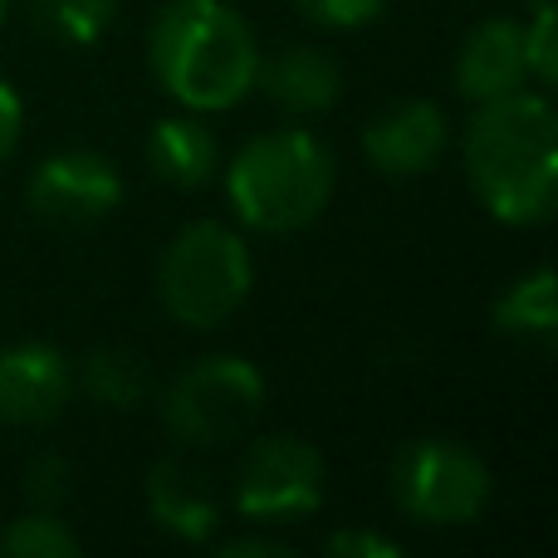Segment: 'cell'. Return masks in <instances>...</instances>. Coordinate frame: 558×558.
<instances>
[{"label":"cell","instance_id":"cell-1","mask_svg":"<svg viewBox=\"0 0 558 558\" xmlns=\"http://www.w3.org/2000/svg\"><path fill=\"white\" fill-rule=\"evenodd\" d=\"M475 202L500 226H544L558 206V118L544 88L475 104L461 137Z\"/></svg>","mask_w":558,"mask_h":558},{"label":"cell","instance_id":"cell-2","mask_svg":"<svg viewBox=\"0 0 558 558\" xmlns=\"http://www.w3.org/2000/svg\"><path fill=\"white\" fill-rule=\"evenodd\" d=\"M147 69L186 113H231L255 94L260 39L231 0H167L147 29Z\"/></svg>","mask_w":558,"mask_h":558},{"label":"cell","instance_id":"cell-3","mask_svg":"<svg viewBox=\"0 0 558 558\" xmlns=\"http://www.w3.org/2000/svg\"><path fill=\"white\" fill-rule=\"evenodd\" d=\"M338 186L333 153L308 128L260 133L226 162V196L245 231L294 235L328 211Z\"/></svg>","mask_w":558,"mask_h":558},{"label":"cell","instance_id":"cell-4","mask_svg":"<svg viewBox=\"0 0 558 558\" xmlns=\"http://www.w3.org/2000/svg\"><path fill=\"white\" fill-rule=\"evenodd\" d=\"M255 289V255L226 221H192L172 235L157 265V299L182 328H221L245 308Z\"/></svg>","mask_w":558,"mask_h":558},{"label":"cell","instance_id":"cell-5","mask_svg":"<svg viewBox=\"0 0 558 558\" xmlns=\"http://www.w3.org/2000/svg\"><path fill=\"white\" fill-rule=\"evenodd\" d=\"M265 412V377L251 357L211 353L177 373L162 392V422L177 441L196 451L241 441Z\"/></svg>","mask_w":558,"mask_h":558},{"label":"cell","instance_id":"cell-6","mask_svg":"<svg viewBox=\"0 0 558 558\" xmlns=\"http://www.w3.org/2000/svg\"><path fill=\"white\" fill-rule=\"evenodd\" d=\"M490 465L451 436H416L392 461V495L402 514L432 530L475 524L490 505Z\"/></svg>","mask_w":558,"mask_h":558},{"label":"cell","instance_id":"cell-7","mask_svg":"<svg viewBox=\"0 0 558 558\" xmlns=\"http://www.w3.org/2000/svg\"><path fill=\"white\" fill-rule=\"evenodd\" d=\"M328 465L304 436H260L235 465L231 505L251 524H294L324 505Z\"/></svg>","mask_w":558,"mask_h":558},{"label":"cell","instance_id":"cell-8","mask_svg":"<svg viewBox=\"0 0 558 558\" xmlns=\"http://www.w3.org/2000/svg\"><path fill=\"white\" fill-rule=\"evenodd\" d=\"M25 202L39 221L54 226H98L123 202V172L94 147H64L49 153L29 172Z\"/></svg>","mask_w":558,"mask_h":558},{"label":"cell","instance_id":"cell-9","mask_svg":"<svg viewBox=\"0 0 558 558\" xmlns=\"http://www.w3.org/2000/svg\"><path fill=\"white\" fill-rule=\"evenodd\" d=\"M446 147H451V113L432 98L387 104L363 128V157L373 162L377 177H392V182L426 177L446 157Z\"/></svg>","mask_w":558,"mask_h":558},{"label":"cell","instance_id":"cell-10","mask_svg":"<svg viewBox=\"0 0 558 558\" xmlns=\"http://www.w3.org/2000/svg\"><path fill=\"white\" fill-rule=\"evenodd\" d=\"M74 397V363L49 343L0 348V422L49 426Z\"/></svg>","mask_w":558,"mask_h":558},{"label":"cell","instance_id":"cell-11","mask_svg":"<svg viewBox=\"0 0 558 558\" xmlns=\"http://www.w3.org/2000/svg\"><path fill=\"white\" fill-rule=\"evenodd\" d=\"M530 84V69H524V39H520V20L510 15H490L461 39L456 49V94L465 104H495V98H510Z\"/></svg>","mask_w":558,"mask_h":558},{"label":"cell","instance_id":"cell-12","mask_svg":"<svg viewBox=\"0 0 558 558\" xmlns=\"http://www.w3.org/2000/svg\"><path fill=\"white\" fill-rule=\"evenodd\" d=\"M143 495H147V514L157 520V530H167L182 544H206L226 510L211 475L196 471L192 461H157L147 471Z\"/></svg>","mask_w":558,"mask_h":558},{"label":"cell","instance_id":"cell-13","mask_svg":"<svg viewBox=\"0 0 558 558\" xmlns=\"http://www.w3.org/2000/svg\"><path fill=\"white\" fill-rule=\"evenodd\" d=\"M255 88H260L275 108H284V113L314 118V113H328V108L343 98V69H338L333 54H324V49H314V45H289L270 59L260 54Z\"/></svg>","mask_w":558,"mask_h":558},{"label":"cell","instance_id":"cell-14","mask_svg":"<svg viewBox=\"0 0 558 558\" xmlns=\"http://www.w3.org/2000/svg\"><path fill=\"white\" fill-rule=\"evenodd\" d=\"M143 153L157 182L177 186V192H202L221 172V147H216L211 128L202 123V113H177L153 123Z\"/></svg>","mask_w":558,"mask_h":558},{"label":"cell","instance_id":"cell-15","mask_svg":"<svg viewBox=\"0 0 558 558\" xmlns=\"http://www.w3.org/2000/svg\"><path fill=\"white\" fill-rule=\"evenodd\" d=\"M495 328L505 338H520V343H549L558 333V284L554 270L539 265V270L520 275L500 299H495Z\"/></svg>","mask_w":558,"mask_h":558},{"label":"cell","instance_id":"cell-16","mask_svg":"<svg viewBox=\"0 0 558 558\" xmlns=\"http://www.w3.org/2000/svg\"><path fill=\"white\" fill-rule=\"evenodd\" d=\"M74 387H84L108 412H133V407L147 402V367L137 363L128 348H94V353L78 363Z\"/></svg>","mask_w":558,"mask_h":558},{"label":"cell","instance_id":"cell-17","mask_svg":"<svg viewBox=\"0 0 558 558\" xmlns=\"http://www.w3.org/2000/svg\"><path fill=\"white\" fill-rule=\"evenodd\" d=\"M29 20L64 45H94L113 29L118 0H25Z\"/></svg>","mask_w":558,"mask_h":558},{"label":"cell","instance_id":"cell-18","mask_svg":"<svg viewBox=\"0 0 558 558\" xmlns=\"http://www.w3.org/2000/svg\"><path fill=\"white\" fill-rule=\"evenodd\" d=\"M78 534L59 520L54 505H35L0 530V554L10 558H78Z\"/></svg>","mask_w":558,"mask_h":558},{"label":"cell","instance_id":"cell-19","mask_svg":"<svg viewBox=\"0 0 558 558\" xmlns=\"http://www.w3.org/2000/svg\"><path fill=\"white\" fill-rule=\"evenodd\" d=\"M520 39H524V69H530V84L549 94L558 78V15L554 0H534V15L520 20Z\"/></svg>","mask_w":558,"mask_h":558},{"label":"cell","instance_id":"cell-20","mask_svg":"<svg viewBox=\"0 0 558 558\" xmlns=\"http://www.w3.org/2000/svg\"><path fill=\"white\" fill-rule=\"evenodd\" d=\"M318 29H363L387 10V0H289Z\"/></svg>","mask_w":558,"mask_h":558},{"label":"cell","instance_id":"cell-21","mask_svg":"<svg viewBox=\"0 0 558 558\" xmlns=\"http://www.w3.org/2000/svg\"><path fill=\"white\" fill-rule=\"evenodd\" d=\"M324 549L333 558H402V544L373 530H338V534H328Z\"/></svg>","mask_w":558,"mask_h":558},{"label":"cell","instance_id":"cell-22","mask_svg":"<svg viewBox=\"0 0 558 558\" xmlns=\"http://www.w3.org/2000/svg\"><path fill=\"white\" fill-rule=\"evenodd\" d=\"M69 485V465L59 461V456H35V465H29V500L35 505H59V495H64Z\"/></svg>","mask_w":558,"mask_h":558},{"label":"cell","instance_id":"cell-23","mask_svg":"<svg viewBox=\"0 0 558 558\" xmlns=\"http://www.w3.org/2000/svg\"><path fill=\"white\" fill-rule=\"evenodd\" d=\"M20 133H25V104H20V94L0 78V162L20 147Z\"/></svg>","mask_w":558,"mask_h":558},{"label":"cell","instance_id":"cell-24","mask_svg":"<svg viewBox=\"0 0 558 558\" xmlns=\"http://www.w3.org/2000/svg\"><path fill=\"white\" fill-rule=\"evenodd\" d=\"M226 558H289L284 539H260V534H241V539H226L221 544Z\"/></svg>","mask_w":558,"mask_h":558},{"label":"cell","instance_id":"cell-25","mask_svg":"<svg viewBox=\"0 0 558 558\" xmlns=\"http://www.w3.org/2000/svg\"><path fill=\"white\" fill-rule=\"evenodd\" d=\"M5 10H10V0H0V20H5Z\"/></svg>","mask_w":558,"mask_h":558}]
</instances>
